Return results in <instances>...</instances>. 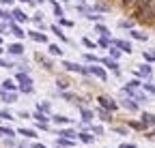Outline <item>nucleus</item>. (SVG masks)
Instances as JSON below:
<instances>
[{"mask_svg": "<svg viewBox=\"0 0 155 148\" xmlns=\"http://www.w3.org/2000/svg\"><path fill=\"white\" fill-rule=\"evenodd\" d=\"M88 75L99 77L101 82H106V80H108V75H106V69H101V67H88Z\"/></svg>", "mask_w": 155, "mask_h": 148, "instance_id": "f257e3e1", "label": "nucleus"}, {"mask_svg": "<svg viewBox=\"0 0 155 148\" xmlns=\"http://www.w3.org/2000/svg\"><path fill=\"white\" fill-rule=\"evenodd\" d=\"M97 101H99V105H101V107L110 109V112H114V109L119 107V103H114V101H112V99H108V97H99Z\"/></svg>", "mask_w": 155, "mask_h": 148, "instance_id": "f03ea898", "label": "nucleus"}, {"mask_svg": "<svg viewBox=\"0 0 155 148\" xmlns=\"http://www.w3.org/2000/svg\"><path fill=\"white\" fill-rule=\"evenodd\" d=\"M97 116H99V120H104V122H112V112L106 109V107H101L99 112H97Z\"/></svg>", "mask_w": 155, "mask_h": 148, "instance_id": "7ed1b4c3", "label": "nucleus"}, {"mask_svg": "<svg viewBox=\"0 0 155 148\" xmlns=\"http://www.w3.org/2000/svg\"><path fill=\"white\" fill-rule=\"evenodd\" d=\"M112 43L119 47L121 52H125V54H129V52H131V43H129V41H119V39H116V41H112Z\"/></svg>", "mask_w": 155, "mask_h": 148, "instance_id": "20e7f679", "label": "nucleus"}, {"mask_svg": "<svg viewBox=\"0 0 155 148\" xmlns=\"http://www.w3.org/2000/svg\"><path fill=\"white\" fill-rule=\"evenodd\" d=\"M71 146H73V142L67 140V137H58L56 140V148H71Z\"/></svg>", "mask_w": 155, "mask_h": 148, "instance_id": "39448f33", "label": "nucleus"}, {"mask_svg": "<svg viewBox=\"0 0 155 148\" xmlns=\"http://www.w3.org/2000/svg\"><path fill=\"white\" fill-rule=\"evenodd\" d=\"M101 62H104V65H106L108 69H112L114 73H121V69H119V65H116V60H110V58H104Z\"/></svg>", "mask_w": 155, "mask_h": 148, "instance_id": "423d86ee", "label": "nucleus"}, {"mask_svg": "<svg viewBox=\"0 0 155 148\" xmlns=\"http://www.w3.org/2000/svg\"><path fill=\"white\" fill-rule=\"evenodd\" d=\"M11 15L15 17V22H26V20H28V15H24V11H22V9H15Z\"/></svg>", "mask_w": 155, "mask_h": 148, "instance_id": "0eeeda50", "label": "nucleus"}, {"mask_svg": "<svg viewBox=\"0 0 155 148\" xmlns=\"http://www.w3.org/2000/svg\"><path fill=\"white\" fill-rule=\"evenodd\" d=\"M52 120H54L56 124H69V122H71V118H67V116H61V114H54V116H52Z\"/></svg>", "mask_w": 155, "mask_h": 148, "instance_id": "6e6552de", "label": "nucleus"}, {"mask_svg": "<svg viewBox=\"0 0 155 148\" xmlns=\"http://www.w3.org/2000/svg\"><path fill=\"white\" fill-rule=\"evenodd\" d=\"M9 52L15 54V56H19V54H24V45H22V43H13V45L9 47Z\"/></svg>", "mask_w": 155, "mask_h": 148, "instance_id": "1a4fd4ad", "label": "nucleus"}, {"mask_svg": "<svg viewBox=\"0 0 155 148\" xmlns=\"http://www.w3.org/2000/svg\"><path fill=\"white\" fill-rule=\"evenodd\" d=\"M58 135H61V137H67V140H73L78 133L71 131V129H61V131H58Z\"/></svg>", "mask_w": 155, "mask_h": 148, "instance_id": "9d476101", "label": "nucleus"}, {"mask_svg": "<svg viewBox=\"0 0 155 148\" xmlns=\"http://www.w3.org/2000/svg\"><path fill=\"white\" fill-rule=\"evenodd\" d=\"M56 86L61 88V90H67V88L71 86V82H69L67 77H58V80H56Z\"/></svg>", "mask_w": 155, "mask_h": 148, "instance_id": "9b49d317", "label": "nucleus"}, {"mask_svg": "<svg viewBox=\"0 0 155 148\" xmlns=\"http://www.w3.org/2000/svg\"><path fill=\"white\" fill-rule=\"evenodd\" d=\"M28 34H30V39H35V41H41V43H45V41H48V39H45V34L37 32V30H30Z\"/></svg>", "mask_w": 155, "mask_h": 148, "instance_id": "f8f14e48", "label": "nucleus"}, {"mask_svg": "<svg viewBox=\"0 0 155 148\" xmlns=\"http://www.w3.org/2000/svg\"><path fill=\"white\" fill-rule=\"evenodd\" d=\"M121 107H125L127 112H136V109H138V105H136L134 101H121Z\"/></svg>", "mask_w": 155, "mask_h": 148, "instance_id": "ddd939ff", "label": "nucleus"}, {"mask_svg": "<svg viewBox=\"0 0 155 148\" xmlns=\"http://www.w3.org/2000/svg\"><path fill=\"white\" fill-rule=\"evenodd\" d=\"M80 112H82V120H84V122H91V120H93V116H95L91 109H86V107H82Z\"/></svg>", "mask_w": 155, "mask_h": 148, "instance_id": "4468645a", "label": "nucleus"}, {"mask_svg": "<svg viewBox=\"0 0 155 148\" xmlns=\"http://www.w3.org/2000/svg\"><path fill=\"white\" fill-rule=\"evenodd\" d=\"M153 118H155L153 114H149V112H144V114H142V124H144V127H149V124H153Z\"/></svg>", "mask_w": 155, "mask_h": 148, "instance_id": "2eb2a0df", "label": "nucleus"}, {"mask_svg": "<svg viewBox=\"0 0 155 148\" xmlns=\"http://www.w3.org/2000/svg\"><path fill=\"white\" fill-rule=\"evenodd\" d=\"M138 75H140V77H149V75H151V67H149V65H142L140 71H138Z\"/></svg>", "mask_w": 155, "mask_h": 148, "instance_id": "dca6fc26", "label": "nucleus"}, {"mask_svg": "<svg viewBox=\"0 0 155 148\" xmlns=\"http://www.w3.org/2000/svg\"><path fill=\"white\" fill-rule=\"evenodd\" d=\"M50 30H52V32H54V34L58 36V39H63V41H67V36L63 34V30H61V28H58V26H50Z\"/></svg>", "mask_w": 155, "mask_h": 148, "instance_id": "f3484780", "label": "nucleus"}, {"mask_svg": "<svg viewBox=\"0 0 155 148\" xmlns=\"http://www.w3.org/2000/svg\"><path fill=\"white\" fill-rule=\"evenodd\" d=\"M75 137H80L84 144H93V135H91V133H78Z\"/></svg>", "mask_w": 155, "mask_h": 148, "instance_id": "a211bd4d", "label": "nucleus"}, {"mask_svg": "<svg viewBox=\"0 0 155 148\" xmlns=\"http://www.w3.org/2000/svg\"><path fill=\"white\" fill-rule=\"evenodd\" d=\"M11 28H13V34L17 36V39H24V34H26V32H24L22 28H19V26H15V24H11Z\"/></svg>", "mask_w": 155, "mask_h": 148, "instance_id": "6ab92c4d", "label": "nucleus"}, {"mask_svg": "<svg viewBox=\"0 0 155 148\" xmlns=\"http://www.w3.org/2000/svg\"><path fill=\"white\" fill-rule=\"evenodd\" d=\"M37 60H39V62H41V65H43L45 69H52V60H48V58H43V56H41V54H37Z\"/></svg>", "mask_w": 155, "mask_h": 148, "instance_id": "aec40b11", "label": "nucleus"}, {"mask_svg": "<svg viewBox=\"0 0 155 148\" xmlns=\"http://www.w3.org/2000/svg\"><path fill=\"white\" fill-rule=\"evenodd\" d=\"M19 135H24V137H37V133L32 131V129H19Z\"/></svg>", "mask_w": 155, "mask_h": 148, "instance_id": "412c9836", "label": "nucleus"}, {"mask_svg": "<svg viewBox=\"0 0 155 148\" xmlns=\"http://www.w3.org/2000/svg\"><path fill=\"white\" fill-rule=\"evenodd\" d=\"M131 36H134V39H138V41H147V34L138 32V30H131Z\"/></svg>", "mask_w": 155, "mask_h": 148, "instance_id": "4be33fe9", "label": "nucleus"}, {"mask_svg": "<svg viewBox=\"0 0 155 148\" xmlns=\"http://www.w3.org/2000/svg\"><path fill=\"white\" fill-rule=\"evenodd\" d=\"M134 22H136L134 17H131V20H121V22H119V26H121V28H131V26H134Z\"/></svg>", "mask_w": 155, "mask_h": 148, "instance_id": "5701e85b", "label": "nucleus"}, {"mask_svg": "<svg viewBox=\"0 0 155 148\" xmlns=\"http://www.w3.org/2000/svg\"><path fill=\"white\" fill-rule=\"evenodd\" d=\"M50 109H52V107H50V103H48V101H43V103H39V112H43V114H48Z\"/></svg>", "mask_w": 155, "mask_h": 148, "instance_id": "b1692460", "label": "nucleus"}, {"mask_svg": "<svg viewBox=\"0 0 155 148\" xmlns=\"http://www.w3.org/2000/svg\"><path fill=\"white\" fill-rule=\"evenodd\" d=\"M50 54H52V56H61V54H63V49L58 47V45H50Z\"/></svg>", "mask_w": 155, "mask_h": 148, "instance_id": "393cba45", "label": "nucleus"}, {"mask_svg": "<svg viewBox=\"0 0 155 148\" xmlns=\"http://www.w3.org/2000/svg\"><path fill=\"white\" fill-rule=\"evenodd\" d=\"M142 58H144L147 62H153V60H155V52H144V54H142Z\"/></svg>", "mask_w": 155, "mask_h": 148, "instance_id": "a878e982", "label": "nucleus"}, {"mask_svg": "<svg viewBox=\"0 0 155 148\" xmlns=\"http://www.w3.org/2000/svg\"><path fill=\"white\" fill-rule=\"evenodd\" d=\"M140 86H142V82H140V80H131V82H129V86H127V88H131V90H138V88H140Z\"/></svg>", "mask_w": 155, "mask_h": 148, "instance_id": "bb28decb", "label": "nucleus"}, {"mask_svg": "<svg viewBox=\"0 0 155 148\" xmlns=\"http://www.w3.org/2000/svg\"><path fill=\"white\" fill-rule=\"evenodd\" d=\"M35 118H37V122H48V120H50L43 112H37V114H35Z\"/></svg>", "mask_w": 155, "mask_h": 148, "instance_id": "cd10ccee", "label": "nucleus"}, {"mask_svg": "<svg viewBox=\"0 0 155 148\" xmlns=\"http://www.w3.org/2000/svg\"><path fill=\"white\" fill-rule=\"evenodd\" d=\"M2 97H5V101H7V103H15V99H17L15 92H9V95H2Z\"/></svg>", "mask_w": 155, "mask_h": 148, "instance_id": "c85d7f7f", "label": "nucleus"}, {"mask_svg": "<svg viewBox=\"0 0 155 148\" xmlns=\"http://www.w3.org/2000/svg\"><path fill=\"white\" fill-rule=\"evenodd\" d=\"M0 135H7V137H13L15 133H13V129H7V127H2V129H0Z\"/></svg>", "mask_w": 155, "mask_h": 148, "instance_id": "c756f323", "label": "nucleus"}, {"mask_svg": "<svg viewBox=\"0 0 155 148\" xmlns=\"http://www.w3.org/2000/svg\"><path fill=\"white\" fill-rule=\"evenodd\" d=\"M2 88H5V90H13V88H15L13 80H5V82H2Z\"/></svg>", "mask_w": 155, "mask_h": 148, "instance_id": "7c9ffc66", "label": "nucleus"}, {"mask_svg": "<svg viewBox=\"0 0 155 148\" xmlns=\"http://www.w3.org/2000/svg\"><path fill=\"white\" fill-rule=\"evenodd\" d=\"M95 30H97V32H99V34H104V36H108V34H110V32H108V28H106V26H101V24H99V26H97Z\"/></svg>", "mask_w": 155, "mask_h": 148, "instance_id": "2f4dec72", "label": "nucleus"}, {"mask_svg": "<svg viewBox=\"0 0 155 148\" xmlns=\"http://www.w3.org/2000/svg\"><path fill=\"white\" fill-rule=\"evenodd\" d=\"M84 60L86 62H97V56L95 54H84Z\"/></svg>", "mask_w": 155, "mask_h": 148, "instance_id": "473e14b6", "label": "nucleus"}, {"mask_svg": "<svg viewBox=\"0 0 155 148\" xmlns=\"http://www.w3.org/2000/svg\"><path fill=\"white\" fill-rule=\"evenodd\" d=\"M82 43H84V47H88V49H95V43H93L91 39H82Z\"/></svg>", "mask_w": 155, "mask_h": 148, "instance_id": "72a5a7b5", "label": "nucleus"}, {"mask_svg": "<svg viewBox=\"0 0 155 148\" xmlns=\"http://www.w3.org/2000/svg\"><path fill=\"white\" fill-rule=\"evenodd\" d=\"M129 127H134V129H144V124H142V122H136V120H131V122H129Z\"/></svg>", "mask_w": 155, "mask_h": 148, "instance_id": "f704fd0d", "label": "nucleus"}, {"mask_svg": "<svg viewBox=\"0 0 155 148\" xmlns=\"http://www.w3.org/2000/svg\"><path fill=\"white\" fill-rule=\"evenodd\" d=\"M97 9H99V11H110V5H106V2H99V5H97Z\"/></svg>", "mask_w": 155, "mask_h": 148, "instance_id": "c9c22d12", "label": "nucleus"}, {"mask_svg": "<svg viewBox=\"0 0 155 148\" xmlns=\"http://www.w3.org/2000/svg\"><path fill=\"white\" fill-rule=\"evenodd\" d=\"M144 90H149L151 95H155V84H144Z\"/></svg>", "mask_w": 155, "mask_h": 148, "instance_id": "e433bc0d", "label": "nucleus"}, {"mask_svg": "<svg viewBox=\"0 0 155 148\" xmlns=\"http://www.w3.org/2000/svg\"><path fill=\"white\" fill-rule=\"evenodd\" d=\"M86 17H88L91 22H93V20H95V22H97V20H101V15H97V13H93V11H91V15H86Z\"/></svg>", "mask_w": 155, "mask_h": 148, "instance_id": "4c0bfd02", "label": "nucleus"}, {"mask_svg": "<svg viewBox=\"0 0 155 148\" xmlns=\"http://www.w3.org/2000/svg\"><path fill=\"white\" fill-rule=\"evenodd\" d=\"M110 56L112 58H119L121 56V49H110Z\"/></svg>", "mask_w": 155, "mask_h": 148, "instance_id": "58836bf2", "label": "nucleus"}, {"mask_svg": "<svg viewBox=\"0 0 155 148\" xmlns=\"http://www.w3.org/2000/svg\"><path fill=\"white\" fill-rule=\"evenodd\" d=\"M114 131H116V133H119V135H125V133H127V129H125V127H116V129H114Z\"/></svg>", "mask_w": 155, "mask_h": 148, "instance_id": "ea45409f", "label": "nucleus"}, {"mask_svg": "<svg viewBox=\"0 0 155 148\" xmlns=\"http://www.w3.org/2000/svg\"><path fill=\"white\" fill-rule=\"evenodd\" d=\"M121 5L127 9V7H134V0H121Z\"/></svg>", "mask_w": 155, "mask_h": 148, "instance_id": "a19ab883", "label": "nucleus"}, {"mask_svg": "<svg viewBox=\"0 0 155 148\" xmlns=\"http://www.w3.org/2000/svg\"><path fill=\"white\" fill-rule=\"evenodd\" d=\"M91 129H93V133H97V135H101V133H104V129H101V127H91Z\"/></svg>", "mask_w": 155, "mask_h": 148, "instance_id": "79ce46f5", "label": "nucleus"}, {"mask_svg": "<svg viewBox=\"0 0 155 148\" xmlns=\"http://www.w3.org/2000/svg\"><path fill=\"white\" fill-rule=\"evenodd\" d=\"M99 45H101V47H110V41H108V39H106V36H104V39L99 41Z\"/></svg>", "mask_w": 155, "mask_h": 148, "instance_id": "37998d69", "label": "nucleus"}, {"mask_svg": "<svg viewBox=\"0 0 155 148\" xmlns=\"http://www.w3.org/2000/svg\"><path fill=\"white\" fill-rule=\"evenodd\" d=\"M0 118H7V120H11V114H9V112H0Z\"/></svg>", "mask_w": 155, "mask_h": 148, "instance_id": "c03bdc74", "label": "nucleus"}, {"mask_svg": "<svg viewBox=\"0 0 155 148\" xmlns=\"http://www.w3.org/2000/svg\"><path fill=\"white\" fill-rule=\"evenodd\" d=\"M121 148H136V144H127V142H123Z\"/></svg>", "mask_w": 155, "mask_h": 148, "instance_id": "a18cd8bd", "label": "nucleus"}, {"mask_svg": "<svg viewBox=\"0 0 155 148\" xmlns=\"http://www.w3.org/2000/svg\"><path fill=\"white\" fill-rule=\"evenodd\" d=\"M5 30H7V24H0V34H5Z\"/></svg>", "mask_w": 155, "mask_h": 148, "instance_id": "49530a36", "label": "nucleus"}, {"mask_svg": "<svg viewBox=\"0 0 155 148\" xmlns=\"http://www.w3.org/2000/svg\"><path fill=\"white\" fill-rule=\"evenodd\" d=\"M35 148H45V146L43 144H35Z\"/></svg>", "mask_w": 155, "mask_h": 148, "instance_id": "de8ad7c7", "label": "nucleus"}, {"mask_svg": "<svg viewBox=\"0 0 155 148\" xmlns=\"http://www.w3.org/2000/svg\"><path fill=\"white\" fill-rule=\"evenodd\" d=\"M19 2H30V0H19Z\"/></svg>", "mask_w": 155, "mask_h": 148, "instance_id": "09e8293b", "label": "nucleus"}, {"mask_svg": "<svg viewBox=\"0 0 155 148\" xmlns=\"http://www.w3.org/2000/svg\"><path fill=\"white\" fill-rule=\"evenodd\" d=\"M78 2H84V0H78Z\"/></svg>", "mask_w": 155, "mask_h": 148, "instance_id": "8fccbe9b", "label": "nucleus"}, {"mask_svg": "<svg viewBox=\"0 0 155 148\" xmlns=\"http://www.w3.org/2000/svg\"><path fill=\"white\" fill-rule=\"evenodd\" d=\"M153 124H155V118H153Z\"/></svg>", "mask_w": 155, "mask_h": 148, "instance_id": "3c124183", "label": "nucleus"}, {"mask_svg": "<svg viewBox=\"0 0 155 148\" xmlns=\"http://www.w3.org/2000/svg\"><path fill=\"white\" fill-rule=\"evenodd\" d=\"M0 54H2V49H0Z\"/></svg>", "mask_w": 155, "mask_h": 148, "instance_id": "603ef678", "label": "nucleus"}]
</instances>
